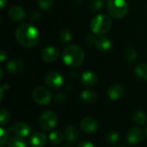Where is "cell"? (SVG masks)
<instances>
[{
  "mask_svg": "<svg viewBox=\"0 0 147 147\" xmlns=\"http://www.w3.org/2000/svg\"><path fill=\"white\" fill-rule=\"evenodd\" d=\"M12 131L20 138H25L31 134V127L24 122H17L12 127Z\"/></svg>",
  "mask_w": 147,
  "mask_h": 147,
  "instance_id": "4fadbf2b",
  "label": "cell"
},
{
  "mask_svg": "<svg viewBox=\"0 0 147 147\" xmlns=\"http://www.w3.org/2000/svg\"><path fill=\"white\" fill-rule=\"evenodd\" d=\"M95 44H96V47H97V49H99L100 51H103V52H107V51L110 50L112 47L111 40L104 35H100L96 40Z\"/></svg>",
  "mask_w": 147,
  "mask_h": 147,
  "instance_id": "9a60e30c",
  "label": "cell"
},
{
  "mask_svg": "<svg viewBox=\"0 0 147 147\" xmlns=\"http://www.w3.org/2000/svg\"><path fill=\"white\" fill-rule=\"evenodd\" d=\"M40 18V13L37 12V11L32 12L31 15H30V19H31L32 22H37Z\"/></svg>",
  "mask_w": 147,
  "mask_h": 147,
  "instance_id": "d6a6232c",
  "label": "cell"
},
{
  "mask_svg": "<svg viewBox=\"0 0 147 147\" xmlns=\"http://www.w3.org/2000/svg\"><path fill=\"white\" fill-rule=\"evenodd\" d=\"M119 140H120V135L118 133L116 132H110L109 134H108V138H107V140L109 141V144L111 145H115L119 142Z\"/></svg>",
  "mask_w": 147,
  "mask_h": 147,
  "instance_id": "83f0119b",
  "label": "cell"
},
{
  "mask_svg": "<svg viewBox=\"0 0 147 147\" xmlns=\"http://www.w3.org/2000/svg\"><path fill=\"white\" fill-rule=\"evenodd\" d=\"M85 53L84 49L78 45H70L66 47L62 53L64 63L71 67H78L81 65L84 60Z\"/></svg>",
  "mask_w": 147,
  "mask_h": 147,
  "instance_id": "7a4b0ae2",
  "label": "cell"
},
{
  "mask_svg": "<svg viewBox=\"0 0 147 147\" xmlns=\"http://www.w3.org/2000/svg\"><path fill=\"white\" fill-rule=\"evenodd\" d=\"M146 115L144 112L142 111H136L134 112V115H133V120L135 123L139 124V125H143L146 123Z\"/></svg>",
  "mask_w": 147,
  "mask_h": 147,
  "instance_id": "7402d4cb",
  "label": "cell"
},
{
  "mask_svg": "<svg viewBox=\"0 0 147 147\" xmlns=\"http://www.w3.org/2000/svg\"><path fill=\"white\" fill-rule=\"evenodd\" d=\"M16 39L19 44L26 47H32L40 40V34L37 28L30 24H21L16 30Z\"/></svg>",
  "mask_w": 147,
  "mask_h": 147,
  "instance_id": "6da1fadb",
  "label": "cell"
},
{
  "mask_svg": "<svg viewBox=\"0 0 147 147\" xmlns=\"http://www.w3.org/2000/svg\"><path fill=\"white\" fill-rule=\"evenodd\" d=\"M54 0H38L39 7L43 10H47L51 9L53 5Z\"/></svg>",
  "mask_w": 147,
  "mask_h": 147,
  "instance_id": "4316f807",
  "label": "cell"
},
{
  "mask_svg": "<svg viewBox=\"0 0 147 147\" xmlns=\"http://www.w3.org/2000/svg\"><path fill=\"white\" fill-rule=\"evenodd\" d=\"M94 42H96V40L95 38L92 36V35H87L84 39V43L87 45V46H91Z\"/></svg>",
  "mask_w": 147,
  "mask_h": 147,
  "instance_id": "1f68e13d",
  "label": "cell"
},
{
  "mask_svg": "<svg viewBox=\"0 0 147 147\" xmlns=\"http://www.w3.org/2000/svg\"><path fill=\"white\" fill-rule=\"evenodd\" d=\"M112 26L111 19L103 14H99L94 16L90 22V28L94 34L102 35L108 33Z\"/></svg>",
  "mask_w": 147,
  "mask_h": 147,
  "instance_id": "3957f363",
  "label": "cell"
},
{
  "mask_svg": "<svg viewBox=\"0 0 147 147\" xmlns=\"http://www.w3.org/2000/svg\"><path fill=\"white\" fill-rule=\"evenodd\" d=\"M124 94H125V87L120 84H112L108 90V96L113 101L121 98L124 96Z\"/></svg>",
  "mask_w": 147,
  "mask_h": 147,
  "instance_id": "30bf717a",
  "label": "cell"
},
{
  "mask_svg": "<svg viewBox=\"0 0 147 147\" xmlns=\"http://www.w3.org/2000/svg\"><path fill=\"white\" fill-rule=\"evenodd\" d=\"M143 139V132L139 127H133L127 134V140L129 144L134 145L140 143Z\"/></svg>",
  "mask_w": 147,
  "mask_h": 147,
  "instance_id": "8fae6325",
  "label": "cell"
},
{
  "mask_svg": "<svg viewBox=\"0 0 147 147\" xmlns=\"http://www.w3.org/2000/svg\"><path fill=\"white\" fill-rule=\"evenodd\" d=\"M58 117L53 111L47 110L43 112L39 118V126L45 131H52L57 125Z\"/></svg>",
  "mask_w": 147,
  "mask_h": 147,
  "instance_id": "5b68a950",
  "label": "cell"
},
{
  "mask_svg": "<svg viewBox=\"0 0 147 147\" xmlns=\"http://www.w3.org/2000/svg\"><path fill=\"white\" fill-rule=\"evenodd\" d=\"M64 135H65V138L67 141L74 142V141L78 140V139L79 137V132L75 127L69 126L65 129Z\"/></svg>",
  "mask_w": 147,
  "mask_h": 147,
  "instance_id": "e0dca14e",
  "label": "cell"
},
{
  "mask_svg": "<svg viewBox=\"0 0 147 147\" xmlns=\"http://www.w3.org/2000/svg\"><path fill=\"white\" fill-rule=\"evenodd\" d=\"M78 147H95V146H94L92 143H90V142H87V141H85V142H82V143H80Z\"/></svg>",
  "mask_w": 147,
  "mask_h": 147,
  "instance_id": "836d02e7",
  "label": "cell"
},
{
  "mask_svg": "<svg viewBox=\"0 0 147 147\" xmlns=\"http://www.w3.org/2000/svg\"><path fill=\"white\" fill-rule=\"evenodd\" d=\"M46 84L52 89L60 88L64 83V78L62 75L57 71H51L47 74L45 78Z\"/></svg>",
  "mask_w": 147,
  "mask_h": 147,
  "instance_id": "52a82bcc",
  "label": "cell"
},
{
  "mask_svg": "<svg viewBox=\"0 0 147 147\" xmlns=\"http://www.w3.org/2000/svg\"><path fill=\"white\" fill-rule=\"evenodd\" d=\"M107 9L111 16L121 19L127 14L129 7L126 0H108Z\"/></svg>",
  "mask_w": 147,
  "mask_h": 147,
  "instance_id": "277c9868",
  "label": "cell"
},
{
  "mask_svg": "<svg viewBox=\"0 0 147 147\" xmlns=\"http://www.w3.org/2000/svg\"><path fill=\"white\" fill-rule=\"evenodd\" d=\"M124 58L128 62H135L138 59V53L133 47H127L124 50Z\"/></svg>",
  "mask_w": 147,
  "mask_h": 147,
  "instance_id": "44dd1931",
  "label": "cell"
},
{
  "mask_svg": "<svg viewBox=\"0 0 147 147\" xmlns=\"http://www.w3.org/2000/svg\"><path fill=\"white\" fill-rule=\"evenodd\" d=\"M0 133H1V141H0V145L1 147L4 146V145L7 143V140H8V133L5 129H3V127L1 128L0 130Z\"/></svg>",
  "mask_w": 147,
  "mask_h": 147,
  "instance_id": "f546056e",
  "label": "cell"
},
{
  "mask_svg": "<svg viewBox=\"0 0 147 147\" xmlns=\"http://www.w3.org/2000/svg\"><path fill=\"white\" fill-rule=\"evenodd\" d=\"M72 39V34L71 33L70 30L68 29H63L60 34H59V40L62 42V43H67L69 41H71Z\"/></svg>",
  "mask_w": 147,
  "mask_h": 147,
  "instance_id": "d4e9b609",
  "label": "cell"
},
{
  "mask_svg": "<svg viewBox=\"0 0 147 147\" xmlns=\"http://www.w3.org/2000/svg\"><path fill=\"white\" fill-rule=\"evenodd\" d=\"M65 147H72V146H65Z\"/></svg>",
  "mask_w": 147,
  "mask_h": 147,
  "instance_id": "74e56055",
  "label": "cell"
},
{
  "mask_svg": "<svg viewBox=\"0 0 147 147\" xmlns=\"http://www.w3.org/2000/svg\"><path fill=\"white\" fill-rule=\"evenodd\" d=\"M6 4H7V0H0V8L3 9L5 6H6Z\"/></svg>",
  "mask_w": 147,
  "mask_h": 147,
  "instance_id": "d590c367",
  "label": "cell"
},
{
  "mask_svg": "<svg viewBox=\"0 0 147 147\" xmlns=\"http://www.w3.org/2000/svg\"><path fill=\"white\" fill-rule=\"evenodd\" d=\"M104 1L103 0H90V8L92 10H99L103 7Z\"/></svg>",
  "mask_w": 147,
  "mask_h": 147,
  "instance_id": "f1b7e54d",
  "label": "cell"
},
{
  "mask_svg": "<svg viewBox=\"0 0 147 147\" xmlns=\"http://www.w3.org/2000/svg\"><path fill=\"white\" fill-rule=\"evenodd\" d=\"M9 16L11 20L15 22H21L25 19L26 17V11L25 9L19 5L12 6L9 10Z\"/></svg>",
  "mask_w": 147,
  "mask_h": 147,
  "instance_id": "7c38bea8",
  "label": "cell"
},
{
  "mask_svg": "<svg viewBox=\"0 0 147 147\" xmlns=\"http://www.w3.org/2000/svg\"><path fill=\"white\" fill-rule=\"evenodd\" d=\"M8 147H28L27 143L21 138L14 137L8 143Z\"/></svg>",
  "mask_w": 147,
  "mask_h": 147,
  "instance_id": "cb8c5ba5",
  "label": "cell"
},
{
  "mask_svg": "<svg viewBox=\"0 0 147 147\" xmlns=\"http://www.w3.org/2000/svg\"><path fill=\"white\" fill-rule=\"evenodd\" d=\"M23 63L19 59H12L7 65L6 68L10 73H18L23 69Z\"/></svg>",
  "mask_w": 147,
  "mask_h": 147,
  "instance_id": "ac0fdd59",
  "label": "cell"
},
{
  "mask_svg": "<svg viewBox=\"0 0 147 147\" xmlns=\"http://www.w3.org/2000/svg\"><path fill=\"white\" fill-rule=\"evenodd\" d=\"M7 57V55H6V53H4V51H2L1 53H0V60L3 62V61H4V59H5V58Z\"/></svg>",
  "mask_w": 147,
  "mask_h": 147,
  "instance_id": "e575fe53",
  "label": "cell"
},
{
  "mask_svg": "<svg viewBox=\"0 0 147 147\" xmlns=\"http://www.w3.org/2000/svg\"><path fill=\"white\" fill-rule=\"evenodd\" d=\"M55 101L58 103H64L66 101V96L62 93H59L55 97Z\"/></svg>",
  "mask_w": 147,
  "mask_h": 147,
  "instance_id": "4dcf8cb0",
  "label": "cell"
},
{
  "mask_svg": "<svg viewBox=\"0 0 147 147\" xmlns=\"http://www.w3.org/2000/svg\"><path fill=\"white\" fill-rule=\"evenodd\" d=\"M31 145L34 147H44L47 142V137L43 133H34L30 140Z\"/></svg>",
  "mask_w": 147,
  "mask_h": 147,
  "instance_id": "2e32d148",
  "label": "cell"
},
{
  "mask_svg": "<svg viewBox=\"0 0 147 147\" xmlns=\"http://www.w3.org/2000/svg\"><path fill=\"white\" fill-rule=\"evenodd\" d=\"M97 80H98L97 75L95 72L90 71H84L82 74V77H81V82H82V84L84 86H87V87H92V86H94L97 83Z\"/></svg>",
  "mask_w": 147,
  "mask_h": 147,
  "instance_id": "5bb4252c",
  "label": "cell"
},
{
  "mask_svg": "<svg viewBox=\"0 0 147 147\" xmlns=\"http://www.w3.org/2000/svg\"><path fill=\"white\" fill-rule=\"evenodd\" d=\"M62 134L59 131H53L49 135V140L53 145H59L62 141Z\"/></svg>",
  "mask_w": 147,
  "mask_h": 147,
  "instance_id": "603a6c76",
  "label": "cell"
},
{
  "mask_svg": "<svg viewBox=\"0 0 147 147\" xmlns=\"http://www.w3.org/2000/svg\"><path fill=\"white\" fill-rule=\"evenodd\" d=\"M81 129L86 134H92L97 130L98 124L97 121L92 117H85L82 119L80 122Z\"/></svg>",
  "mask_w": 147,
  "mask_h": 147,
  "instance_id": "9c48e42d",
  "label": "cell"
},
{
  "mask_svg": "<svg viewBox=\"0 0 147 147\" xmlns=\"http://www.w3.org/2000/svg\"><path fill=\"white\" fill-rule=\"evenodd\" d=\"M145 135H146V138L147 139V127L146 128V132H145Z\"/></svg>",
  "mask_w": 147,
  "mask_h": 147,
  "instance_id": "8d00e7d4",
  "label": "cell"
},
{
  "mask_svg": "<svg viewBox=\"0 0 147 147\" xmlns=\"http://www.w3.org/2000/svg\"><path fill=\"white\" fill-rule=\"evenodd\" d=\"M134 73L136 77L141 80L147 81V64L146 63H140L139 64L134 70Z\"/></svg>",
  "mask_w": 147,
  "mask_h": 147,
  "instance_id": "ffe728a7",
  "label": "cell"
},
{
  "mask_svg": "<svg viewBox=\"0 0 147 147\" xmlns=\"http://www.w3.org/2000/svg\"><path fill=\"white\" fill-rule=\"evenodd\" d=\"M9 121H10L9 113L5 109H2L0 111V123H1V125L5 126L9 122Z\"/></svg>",
  "mask_w": 147,
  "mask_h": 147,
  "instance_id": "484cf974",
  "label": "cell"
},
{
  "mask_svg": "<svg viewBox=\"0 0 147 147\" xmlns=\"http://www.w3.org/2000/svg\"><path fill=\"white\" fill-rule=\"evenodd\" d=\"M33 98L40 105H47L52 100V94L47 88L40 86L34 90Z\"/></svg>",
  "mask_w": 147,
  "mask_h": 147,
  "instance_id": "8992f818",
  "label": "cell"
},
{
  "mask_svg": "<svg viewBox=\"0 0 147 147\" xmlns=\"http://www.w3.org/2000/svg\"><path fill=\"white\" fill-rule=\"evenodd\" d=\"M59 55V51L58 47L54 46H48L42 49L41 51V58L44 61L47 63H52L55 61Z\"/></svg>",
  "mask_w": 147,
  "mask_h": 147,
  "instance_id": "ba28073f",
  "label": "cell"
},
{
  "mask_svg": "<svg viewBox=\"0 0 147 147\" xmlns=\"http://www.w3.org/2000/svg\"><path fill=\"white\" fill-rule=\"evenodd\" d=\"M96 99H97V95L93 90H86L81 93V100L86 104H91L95 102Z\"/></svg>",
  "mask_w": 147,
  "mask_h": 147,
  "instance_id": "d6986e66",
  "label": "cell"
}]
</instances>
